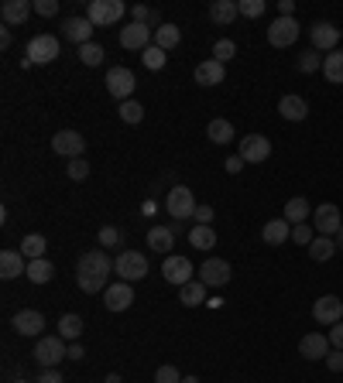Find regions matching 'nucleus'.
<instances>
[{"label":"nucleus","mask_w":343,"mask_h":383,"mask_svg":"<svg viewBox=\"0 0 343 383\" xmlns=\"http://www.w3.org/2000/svg\"><path fill=\"white\" fill-rule=\"evenodd\" d=\"M309 38H313V48L316 51H337V45H340V27H333L330 21H316L313 31H309Z\"/></svg>","instance_id":"6ab92c4d"},{"label":"nucleus","mask_w":343,"mask_h":383,"mask_svg":"<svg viewBox=\"0 0 343 383\" xmlns=\"http://www.w3.org/2000/svg\"><path fill=\"white\" fill-rule=\"evenodd\" d=\"M240 168H244V157H240V154H234V157H227V171H230V175H237Z\"/></svg>","instance_id":"6e6d98bb"},{"label":"nucleus","mask_w":343,"mask_h":383,"mask_svg":"<svg viewBox=\"0 0 343 383\" xmlns=\"http://www.w3.org/2000/svg\"><path fill=\"white\" fill-rule=\"evenodd\" d=\"M192 219H196V223H199V226H210V223H213V205H199V209H196V216H192Z\"/></svg>","instance_id":"3c124183"},{"label":"nucleus","mask_w":343,"mask_h":383,"mask_svg":"<svg viewBox=\"0 0 343 383\" xmlns=\"http://www.w3.org/2000/svg\"><path fill=\"white\" fill-rule=\"evenodd\" d=\"M113 274V260L106 257V250H89V254L80 257L76 264V284L86 294H96V291H106L110 284L106 278Z\"/></svg>","instance_id":"f257e3e1"},{"label":"nucleus","mask_w":343,"mask_h":383,"mask_svg":"<svg viewBox=\"0 0 343 383\" xmlns=\"http://www.w3.org/2000/svg\"><path fill=\"white\" fill-rule=\"evenodd\" d=\"M0 48H11V31H7V27L0 31Z\"/></svg>","instance_id":"bf43d9fd"},{"label":"nucleus","mask_w":343,"mask_h":383,"mask_svg":"<svg viewBox=\"0 0 343 383\" xmlns=\"http://www.w3.org/2000/svg\"><path fill=\"white\" fill-rule=\"evenodd\" d=\"M58 51H62V45H58V38L55 34H35L31 41H27V62L31 65H49V62H55L58 58Z\"/></svg>","instance_id":"39448f33"},{"label":"nucleus","mask_w":343,"mask_h":383,"mask_svg":"<svg viewBox=\"0 0 343 383\" xmlns=\"http://www.w3.org/2000/svg\"><path fill=\"white\" fill-rule=\"evenodd\" d=\"M45 247H49V240H45L42 233H31V236L21 240V254H25L27 260H42V257H45Z\"/></svg>","instance_id":"72a5a7b5"},{"label":"nucleus","mask_w":343,"mask_h":383,"mask_svg":"<svg viewBox=\"0 0 343 383\" xmlns=\"http://www.w3.org/2000/svg\"><path fill=\"white\" fill-rule=\"evenodd\" d=\"M14 383H27V380H14Z\"/></svg>","instance_id":"0e129e2a"},{"label":"nucleus","mask_w":343,"mask_h":383,"mask_svg":"<svg viewBox=\"0 0 343 383\" xmlns=\"http://www.w3.org/2000/svg\"><path fill=\"white\" fill-rule=\"evenodd\" d=\"M120 45L127 51H144L148 45H155V31L148 25H137V21H131L127 27H120Z\"/></svg>","instance_id":"ddd939ff"},{"label":"nucleus","mask_w":343,"mask_h":383,"mask_svg":"<svg viewBox=\"0 0 343 383\" xmlns=\"http://www.w3.org/2000/svg\"><path fill=\"white\" fill-rule=\"evenodd\" d=\"M182 383H199V380H196V377H185V380Z\"/></svg>","instance_id":"e2e57ef3"},{"label":"nucleus","mask_w":343,"mask_h":383,"mask_svg":"<svg viewBox=\"0 0 343 383\" xmlns=\"http://www.w3.org/2000/svg\"><path fill=\"white\" fill-rule=\"evenodd\" d=\"M179 38H182V31L175 25H161L158 31H155V45H158L161 51H172L175 45H179Z\"/></svg>","instance_id":"c9c22d12"},{"label":"nucleus","mask_w":343,"mask_h":383,"mask_svg":"<svg viewBox=\"0 0 343 383\" xmlns=\"http://www.w3.org/2000/svg\"><path fill=\"white\" fill-rule=\"evenodd\" d=\"M261 236H264L268 247H282L285 240H292V223L289 219H271V223L261 230Z\"/></svg>","instance_id":"a878e982"},{"label":"nucleus","mask_w":343,"mask_h":383,"mask_svg":"<svg viewBox=\"0 0 343 383\" xmlns=\"http://www.w3.org/2000/svg\"><path fill=\"white\" fill-rule=\"evenodd\" d=\"M299 72H316V69H323V55H319L316 48H309V51H302L299 55Z\"/></svg>","instance_id":"ea45409f"},{"label":"nucleus","mask_w":343,"mask_h":383,"mask_svg":"<svg viewBox=\"0 0 343 383\" xmlns=\"http://www.w3.org/2000/svg\"><path fill=\"white\" fill-rule=\"evenodd\" d=\"M134 86H137V79H134V72L124 69V65H113V69L106 72V93H110L113 100L127 103L134 96Z\"/></svg>","instance_id":"6e6552de"},{"label":"nucleus","mask_w":343,"mask_h":383,"mask_svg":"<svg viewBox=\"0 0 343 383\" xmlns=\"http://www.w3.org/2000/svg\"><path fill=\"white\" fill-rule=\"evenodd\" d=\"M120 120H124V124H141V120H144V106L137 100L120 103Z\"/></svg>","instance_id":"58836bf2"},{"label":"nucleus","mask_w":343,"mask_h":383,"mask_svg":"<svg viewBox=\"0 0 343 383\" xmlns=\"http://www.w3.org/2000/svg\"><path fill=\"white\" fill-rule=\"evenodd\" d=\"M192 274H196L192 260H185V257H179V254H168L165 264H161V278L168 284H175V287H185V284L192 281Z\"/></svg>","instance_id":"1a4fd4ad"},{"label":"nucleus","mask_w":343,"mask_h":383,"mask_svg":"<svg viewBox=\"0 0 343 383\" xmlns=\"http://www.w3.org/2000/svg\"><path fill=\"white\" fill-rule=\"evenodd\" d=\"M172 243H175V233L168 230V226H155V230H148V247H151L155 254H168Z\"/></svg>","instance_id":"c756f323"},{"label":"nucleus","mask_w":343,"mask_h":383,"mask_svg":"<svg viewBox=\"0 0 343 383\" xmlns=\"http://www.w3.org/2000/svg\"><path fill=\"white\" fill-rule=\"evenodd\" d=\"M292 240H295V243H302V247H309V243L316 240V233H313L309 223H299V226H292Z\"/></svg>","instance_id":"a18cd8bd"},{"label":"nucleus","mask_w":343,"mask_h":383,"mask_svg":"<svg viewBox=\"0 0 343 383\" xmlns=\"http://www.w3.org/2000/svg\"><path fill=\"white\" fill-rule=\"evenodd\" d=\"M313 226H316V236H337L343 230L340 209L333 202H323L319 209H313Z\"/></svg>","instance_id":"9d476101"},{"label":"nucleus","mask_w":343,"mask_h":383,"mask_svg":"<svg viewBox=\"0 0 343 383\" xmlns=\"http://www.w3.org/2000/svg\"><path fill=\"white\" fill-rule=\"evenodd\" d=\"M206 137H210L213 144H230V141H234V124H230V120H210Z\"/></svg>","instance_id":"f704fd0d"},{"label":"nucleus","mask_w":343,"mask_h":383,"mask_svg":"<svg viewBox=\"0 0 343 383\" xmlns=\"http://www.w3.org/2000/svg\"><path fill=\"white\" fill-rule=\"evenodd\" d=\"M21 274H27V257L21 250H4L0 254V278L4 281H14Z\"/></svg>","instance_id":"aec40b11"},{"label":"nucleus","mask_w":343,"mask_h":383,"mask_svg":"<svg viewBox=\"0 0 343 383\" xmlns=\"http://www.w3.org/2000/svg\"><path fill=\"white\" fill-rule=\"evenodd\" d=\"M104 305L110 308V311H127V308L134 305V287L127 281L110 284V287L104 291Z\"/></svg>","instance_id":"f3484780"},{"label":"nucleus","mask_w":343,"mask_h":383,"mask_svg":"<svg viewBox=\"0 0 343 383\" xmlns=\"http://www.w3.org/2000/svg\"><path fill=\"white\" fill-rule=\"evenodd\" d=\"M35 359H38L42 370H55L62 359H69V346H66V339H62V335H45V339H38V346H35Z\"/></svg>","instance_id":"f03ea898"},{"label":"nucleus","mask_w":343,"mask_h":383,"mask_svg":"<svg viewBox=\"0 0 343 383\" xmlns=\"http://www.w3.org/2000/svg\"><path fill=\"white\" fill-rule=\"evenodd\" d=\"M104 383H120V377H117V373H110V377H106Z\"/></svg>","instance_id":"680f3d73"},{"label":"nucleus","mask_w":343,"mask_h":383,"mask_svg":"<svg viewBox=\"0 0 343 383\" xmlns=\"http://www.w3.org/2000/svg\"><path fill=\"white\" fill-rule=\"evenodd\" d=\"M35 11H38L42 18H55V14H58V0H35Z\"/></svg>","instance_id":"8fccbe9b"},{"label":"nucleus","mask_w":343,"mask_h":383,"mask_svg":"<svg viewBox=\"0 0 343 383\" xmlns=\"http://www.w3.org/2000/svg\"><path fill=\"white\" fill-rule=\"evenodd\" d=\"M237 14H240L237 0H213L210 4V18L216 27H230L237 21Z\"/></svg>","instance_id":"5701e85b"},{"label":"nucleus","mask_w":343,"mask_h":383,"mask_svg":"<svg viewBox=\"0 0 343 383\" xmlns=\"http://www.w3.org/2000/svg\"><path fill=\"white\" fill-rule=\"evenodd\" d=\"M234 55H237V45H234L230 38H220V41L213 45V58H216V62H223V65H227Z\"/></svg>","instance_id":"a19ab883"},{"label":"nucleus","mask_w":343,"mask_h":383,"mask_svg":"<svg viewBox=\"0 0 343 383\" xmlns=\"http://www.w3.org/2000/svg\"><path fill=\"white\" fill-rule=\"evenodd\" d=\"M165 58H168V55H165L158 45H148V48H144V65H148L151 72H155V69H165Z\"/></svg>","instance_id":"37998d69"},{"label":"nucleus","mask_w":343,"mask_h":383,"mask_svg":"<svg viewBox=\"0 0 343 383\" xmlns=\"http://www.w3.org/2000/svg\"><path fill=\"white\" fill-rule=\"evenodd\" d=\"M330 346H333V349H343V322H337V325L330 329Z\"/></svg>","instance_id":"864d4df0"},{"label":"nucleus","mask_w":343,"mask_h":383,"mask_svg":"<svg viewBox=\"0 0 343 383\" xmlns=\"http://www.w3.org/2000/svg\"><path fill=\"white\" fill-rule=\"evenodd\" d=\"M268 154H271V141L264 134L240 137V157H244V164H261V161H268Z\"/></svg>","instance_id":"f8f14e48"},{"label":"nucleus","mask_w":343,"mask_h":383,"mask_svg":"<svg viewBox=\"0 0 343 383\" xmlns=\"http://www.w3.org/2000/svg\"><path fill=\"white\" fill-rule=\"evenodd\" d=\"M113 274L120 278V281H141V278H148V257L137 254V250H124V254L113 260Z\"/></svg>","instance_id":"7ed1b4c3"},{"label":"nucleus","mask_w":343,"mask_h":383,"mask_svg":"<svg viewBox=\"0 0 343 383\" xmlns=\"http://www.w3.org/2000/svg\"><path fill=\"white\" fill-rule=\"evenodd\" d=\"M165 209H168V216L172 219H179V223H185V219H192L196 216V195H192V188H185V185H175L172 192H168V199H165Z\"/></svg>","instance_id":"20e7f679"},{"label":"nucleus","mask_w":343,"mask_h":383,"mask_svg":"<svg viewBox=\"0 0 343 383\" xmlns=\"http://www.w3.org/2000/svg\"><path fill=\"white\" fill-rule=\"evenodd\" d=\"M86 356V353H82V346L80 342H73V346H69V359H82Z\"/></svg>","instance_id":"13d9d810"},{"label":"nucleus","mask_w":343,"mask_h":383,"mask_svg":"<svg viewBox=\"0 0 343 383\" xmlns=\"http://www.w3.org/2000/svg\"><path fill=\"white\" fill-rule=\"evenodd\" d=\"M230 264L227 260H220V257H210L203 267H199V281L206 284V287H223V284L230 281Z\"/></svg>","instance_id":"2eb2a0df"},{"label":"nucleus","mask_w":343,"mask_h":383,"mask_svg":"<svg viewBox=\"0 0 343 383\" xmlns=\"http://www.w3.org/2000/svg\"><path fill=\"white\" fill-rule=\"evenodd\" d=\"M155 383H182V377H179V370H175V366H158Z\"/></svg>","instance_id":"09e8293b"},{"label":"nucleus","mask_w":343,"mask_h":383,"mask_svg":"<svg viewBox=\"0 0 343 383\" xmlns=\"http://www.w3.org/2000/svg\"><path fill=\"white\" fill-rule=\"evenodd\" d=\"M58 335L80 342V335H82V318L80 315H62V318H58Z\"/></svg>","instance_id":"e433bc0d"},{"label":"nucleus","mask_w":343,"mask_h":383,"mask_svg":"<svg viewBox=\"0 0 343 383\" xmlns=\"http://www.w3.org/2000/svg\"><path fill=\"white\" fill-rule=\"evenodd\" d=\"M38 383H66V380H62V373H58V370H42Z\"/></svg>","instance_id":"5fc2aeb1"},{"label":"nucleus","mask_w":343,"mask_h":383,"mask_svg":"<svg viewBox=\"0 0 343 383\" xmlns=\"http://www.w3.org/2000/svg\"><path fill=\"white\" fill-rule=\"evenodd\" d=\"M124 0H89L86 7V18L93 21V27H106V25H117L124 18Z\"/></svg>","instance_id":"423d86ee"},{"label":"nucleus","mask_w":343,"mask_h":383,"mask_svg":"<svg viewBox=\"0 0 343 383\" xmlns=\"http://www.w3.org/2000/svg\"><path fill=\"white\" fill-rule=\"evenodd\" d=\"M55 278V267L49 257H42V260H27V281L31 284H49Z\"/></svg>","instance_id":"bb28decb"},{"label":"nucleus","mask_w":343,"mask_h":383,"mask_svg":"<svg viewBox=\"0 0 343 383\" xmlns=\"http://www.w3.org/2000/svg\"><path fill=\"white\" fill-rule=\"evenodd\" d=\"M52 151L62 154V157H69V161H76V157H82V151H86V137H82L80 130H58L52 137Z\"/></svg>","instance_id":"9b49d317"},{"label":"nucleus","mask_w":343,"mask_h":383,"mask_svg":"<svg viewBox=\"0 0 343 383\" xmlns=\"http://www.w3.org/2000/svg\"><path fill=\"white\" fill-rule=\"evenodd\" d=\"M223 79H227V65L216 62V58H206V62L196 65V82L199 86H220Z\"/></svg>","instance_id":"4be33fe9"},{"label":"nucleus","mask_w":343,"mask_h":383,"mask_svg":"<svg viewBox=\"0 0 343 383\" xmlns=\"http://www.w3.org/2000/svg\"><path fill=\"white\" fill-rule=\"evenodd\" d=\"M278 11H282V18H295V14H292V11H295V4H292V0H282V4H278Z\"/></svg>","instance_id":"4d7b16f0"},{"label":"nucleus","mask_w":343,"mask_h":383,"mask_svg":"<svg viewBox=\"0 0 343 383\" xmlns=\"http://www.w3.org/2000/svg\"><path fill=\"white\" fill-rule=\"evenodd\" d=\"M117 243H120V230H117V226H104V230H100V247H117Z\"/></svg>","instance_id":"de8ad7c7"},{"label":"nucleus","mask_w":343,"mask_h":383,"mask_svg":"<svg viewBox=\"0 0 343 383\" xmlns=\"http://www.w3.org/2000/svg\"><path fill=\"white\" fill-rule=\"evenodd\" d=\"M323 76H326V82H337V86H343V51H330L326 58H323Z\"/></svg>","instance_id":"2f4dec72"},{"label":"nucleus","mask_w":343,"mask_h":383,"mask_svg":"<svg viewBox=\"0 0 343 383\" xmlns=\"http://www.w3.org/2000/svg\"><path fill=\"white\" fill-rule=\"evenodd\" d=\"M189 247H196V250H213V247H216V230L196 223V226L189 230Z\"/></svg>","instance_id":"7c9ffc66"},{"label":"nucleus","mask_w":343,"mask_h":383,"mask_svg":"<svg viewBox=\"0 0 343 383\" xmlns=\"http://www.w3.org/2000/svg\"><path fill=\"white\" fill-rule=\"evenodd\" d=\"M309 216H313V205L306 202L302 195H295V199L285 202V216H282V219H289L292 226H299V223H306Z\"/></svg>","instance_id":"cd10ccee"},{"label":"nucleus","mask_w":343,"mask_h":383,"mask_svg":"<svg viewBox=\"0 0 343 383\" xmlns=\"http://www.w3.org/2000/svg\"><path fill=\"white\" fill-rule=\"evenodd\" d=\"M333 243H337V250H343V230L337 233V236H333Z\"/></svg>","instance_id":"052dcab7"},{"label":"nucleus","mask_w":343,"mask_h":383,"mask_svg":"<svg viewBox=\"0 0 343 383\" xmlns=\"http://www.w3.org/2000/svg\"><path fill=\"white\" fill-rule=\"evenodd\" d=\"M333 353V346H330V335H323V332H309V335H302V342H299V356L302 359H326Z\"/></svg>","instance_id":"dca6fc26"},{"label":"nucleus","mask_w":343,"mask_h":383,"mask_svg":"<svg viewBox=\"0 0 343 383\" xmlns=\"http://www.w3.org/2000/svg\"><path fill=\"white\" fill-rule=\"evenodd\" d=\"M237 7L244 18H261L264 14V0H237Z\"/></svg>","instance_id":"49530a36"},{"label":"nucleus","mask_w":343,"mask_h":383,"mask_svg":"<svg viewBox=\"0 0 343 383\" xmlns=\"http://www.w3.org/2000/svg\"><path fill=\"white\" fill-rule=\"evenodd\" d=\"M313 318H316L319 325H337V322H343V301L337 298V294H323V298H316Z\"/></svg>","instance_id":"4468645a"},{"label":"nucleus","mask_w":343,"mask_h":383,"mask_svg":"<svg viewBox=\"0 0 343 383\" xmlns=\"http://www.w3.org/2000/svg\"><path fill=\"white\" fill-rule=\"evenodd\" d=\"M66 175L73 181H86L89 178V164L82 161V157H76V161H69V168H66Z\"/></svg>","instance_id":"c03bdc74"},{"label":"nucleus","mask_w":343,"mask_h":383,"mask_svg":"<svg viewBox=\"0 0 343 383\" xmlns=\"http://www.w3.org/2000/svg\"><path fill=\"white\" fill-rule=\"evenodd\" d=\"M11 325H14V332L18 335H27V339H31V335H42V329H45V315L35 311V308H21V311L14 315Z\"/></svg>","instance_id":"a211bd4d"},{"label":"nucleus","mask_w":343,"mask_h":383,"mask_svg":"<svg viewBox=\"0 0 343 383\" xmlns=\"http://www.w3.org/2000/svg\"><path fill=\"white\" fill-rule=\"evenodd\" d=\"M62 34L73 41V45H89V38H93V21L89 18H66V25H62Z\"/></svg>","instance_id":"412c9836"},{"label":"nucleus","mask_w":343,"mask_h":383,"mask_svg":"<svg viewBox=\"0 0 343 383\" xmlns=\"http://www.w3.org/2000/svg\"><path fill=\"white\" fill-rule=\"evenodd\" d=\"M31 11H35V4H27V0H4L0 18H4V25H25Z\"/></svg>","instance_id":"b1692460"},{"label":"nucleus","mask_w":343,"mask_h":383,"mask_svg":"<svg viewBox=\"0 0 343 383\" xmlns=\"http://www.w3.org/2000/svg\"><path fill=\"white\" fill-rule=\"evenodd\" d=\"M80 58H82V65H100V62H104V48H100L96 41H89V45L80 48Z\"/></svg>","instance_id":"79ce46f5"},{"label":"nucleus","mask_w":343,"mask_h":383,"mask_svg":"<svg viewBox=\"0 0 343 383\" xmlns=\"http://www.w3.org/2000/svg\"><path fill=\"white\" fill-rule=\"evenodd\" d=\"M179 301H182L185 308L206 305V301H210V298H206V284H203V281H189L182 291H179Z\"/></svg>","instance_id":"c85d7f7f"},{"label":"nucleus","mask_w":343,"mask_h":383,"mask_svg":"<svg viewBox=\"0 0 343 383\" xmlns=\"http://www.w3.org/2000/svg\"><path fill=\"white\" fill-rule=\"evenodd\" d=\"M295 41H299V21L278 14V18L268 25V45H271V48H289Z\"/></svg>","instance_id":"0eeeda50"},{"label":"nucleus","mask_w":343,"mask_h":383,"mask_svg":"<svg viewBox=\"0 0 343 383\" xmlns=\"http://www.w3.org/2000/svg\"><path fill=\"white\" fill-rule=\"evenodd\" d=\"M278 113L292 120V124H299V120H306L309 117V103L302 100V96H282L278 100Z\"/></svg>","instance_id":"393cba45"},{"label":"nucleus","mask_w":343,"mask_h":383,"mask_svg":"<svg viewBox=\"0 0 343 383\" xmlns=\"http://www.w3.org/2000/svg\"><path fill=\"white\" fill-rule=\"evenodd\" d=\"M134 21H137V25H148L151 27V31H158L161 27V14L158 11H151V7H144V4H134Z\"/></svg>","instance_id":"4c0bfd02"},{"label":"nucleus","mask_w":343,"mask_h":383,"mask_svg":"<svg viewBox=\"0 0 343 383\" xmlns=\"http://www.w3.org/2000/svg\"><path fill=\"white\" fill-rule=\"evenodd\" d=\"M333 254H337V243H333V236H316V240L309 243V257H313L316 264L333 260Z\"/></svg>","instance_id":"473e14b6"},{"label":"nucleus","mask_w":343,"mask_h":383,"mask_svg":"<svg viewBox=\"0 0 343 383\" xmlns=\"http://www.w3.org/2000/svg\"><path fill=\"white\" fill-rule=\"evenodd\" d=\"M326 366H330L333 373H343V349H333V353L326 356Z\"/></svg>","instance_id":"603ef678"}]
</instances>
